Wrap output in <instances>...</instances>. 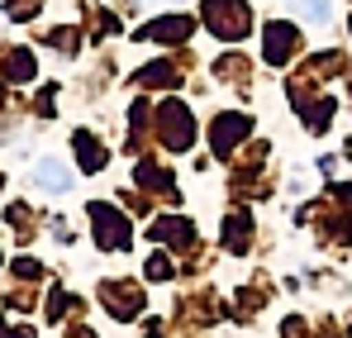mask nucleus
<instances>
[{"label": "nucleus", "instance_id": "7ed1b4c3", "mask_svg": "<svg viewBox=\"0 0 352 338\" xmlns=\"http://www.w3.org/2000/svg\"><path fill=\"white\" fill-rule=\"evenodd\" d=\"M38 181H48L53 191H67V171H62L58 162H43V167H38Z\"/></svg>", "mask_w": 352, "mask_h": 338}, {"label": "nucleus", "instance_id": "f03ea898", "mask_svg": "<svg viewBox=\"0 0 352 338\" xmlns=\"http://www.w3.org/2000/svg\"><path fill=\"white\" fill-rule=\"evenodd\" d=\"M295 10H300L305 19H314V24H324V19L333 14V5H329V0H295Z\"/></svg>", "mask_w": 352, "mask_h": 338}, {"label": "nucleus", "instance_id": "f257e3e1", "mask_svg": "<svg viewBox=\"0 0 352 338\" xmlns=\"http://www.w3.org/2000/svg\"><path fill=\"white\" fill-rule=\"evenodd\" d=\"M291 29H286V24H272V29H267V57H272V62H281V57H286V48H291Z\"/></svg>", "mask_w": 352, "mask_h": 338}, {"label": "nucleus", "instance_id": "20e7f679", "mask_svg": "<svg viewBox=\"0 0 352 338\" xmlns=\"http://www.w3.org/2000/svg\"><path fill=\"white\" fill-rule=\"evenodd\" d=\"M148 277H172V267H167V257H153V262H148Z\"/></svg>", "mask_w": 352, "mask_h": 338}]
</instances>
